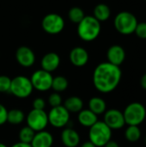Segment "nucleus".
<instances>
[{
	"instance_id": "20",
	"label": "nucleus",
	"mask_w": 146,
	"mask_h": 147,
	"mask_svg": "<svg viewBox=\"0 0 146 147\" xmlns=\"http://www.w3.org/2000/svg\"><path fill=\"white\" fill-rule=\"evenodd\" d=\"M89 109L97 116L102 115L107 110L106 102L99 96H94L89 101Z\"/></svg>"
},
{
	"instance_id": "15",
	"label": "nucleus",
	"mask_w": 146,
	"mask_h": 147,
	"mask_svg": "<svg viewBox=\"0 0 146 147\" xmlns=\"http://www.w3.org/2000/svg\"><path fill=\"white\" fill-rule=\"evenodd\" d=\"M59 65H60V57L59 56L58 53L54 52H50L46 53L40 60L41 69L48 72H52L56 71L59 68Z\"/></svg>"
},
{
	"instance_id": "24",
	"label": "nucleus",
	"mask_w": 146,
	"mask_h": 147,
	"mask_svg": "<svg viewBox=\"0 0 146 147\" xmlns=\"http://www.w3.org/2000/svg\"><path fill=\"white\" fill-rule=\"evenodd\" d=\"M68 85L69 82L67 78L63 76H57L52 78V89L57 93L65 91L68 88Z\"/></svg>"
},
{
	"instance_id": "32",
	"label": "nucleus",
	"mask_w": 146,
	"mask_h": 147,
	"mask_svg": "<svg viewBox=\"0 0 146 147\" xmlns=\"http://www.w3.org/2000/svg\"><path fill=\"white\" fill-rule=\"evenodd\" d=\"M10 147H32L30 144H27V143H22V142H17L14 145H12Z\"/></svg>"
},
{
	"instance_id": "25",
	"label": "nucleus",
	"mask_w": 146,
	"mask_h": 147,
	"mask_svg": "<svg viewBox=\"0 0 146 147\" xmlns=\"http://www.w3.org/2000/svg\"><path fill=\"white\" fill-rule=\"evenodd\" d=\"M85 16L84 11L77 6L72 7L70 9V10L68 11V18L69 20L76 24H78Z\"/></svg>"
},
{
	"instance_id": "10",
	"label": "nucleus",
	"mask_w": 146,
	"mask_h": 147,
	"mask_svg": "<svg viewBox=\"0 0 146 147\" xmlns=\"http://www.w3.org/2000/svg\"><path fill=\"white\" fill-rule=\"evenodd\" d=\"M52 78L53 77L52 76L51 72L40 69L35 71L32 74L30 78V81L34 89L43 92L52 89Z\"/></svg>"
},
{
	"instance_id": "3",
	"label": "nucleus",
	"mask_w": 146,
	"mask_h": 147,
	"mask_svg": "<svg viewBox=\"0 0 146 147\" xmlns=\"http://www.w3.org/2000/svg\"><path fill=\"white\" fill-rule=\"evenodd\" d=\"M139 22L134 14L129 11L119 12L114 20V26L118 33L123 35L134 34Z\"/></svg>"
},
{
	"instance_id": "23",
	"label": "nucleus",
	"mask_w": 146,
	"mask_h": 147,
	"mask_svg": "<svg viewBox=\"0 0 146 147\" xmlns=\"http://www.w3.org/2000/svg\"><path fill=\"white\" fill-rule=\"evenodd\" d=\"M125 137L131 143L138 142L141 138V130L139 126H128L125 131Z\"/></svg>"
},
{
	"instance_id": "37",
	"label": "nucleus",
	"mask_w": 146,
	"mask_h": 147,
	"mask_svg": "<svg viewBox=\"0 0 146 147\" xmlns=\"http://www.w3.org/2000/svg\"><path fill=\"white\" fill-rule=\"evenodd\" d=\"M145 145H146V136H145Z\"/></svg>"
},
{
	"instance_id": "33",
	"label": "nucleus",
	"mask_w": 146,
	"mask_h": 147,
	"mask_svg": "<svg viewBox=\"0 0 146 147\" xmlns=\"http://www.w3.org/2000/svg\"><path fill=\"white\" fill-rule=\"evenodd\" d=\"M103 147H120V146H119V144L117 142H115V141H114V140H109Z\"/></svg>"
},
{
	"instance_id": "16",
	"label": "nucleus",
	"mask_w": 146,
	"mask_h": 147,
	"mask_svg": "<svg viewBox=\"0 0 146 147\" xmlns=\"http://www.w3.org/2000/svg\"><path fill=\"white\" fill-rule=\"evenodd\" d=\"M61 142L65 147H77L80 143V135L73 128H65L60 135Z\"/></svg>"
},
{
	"instance_id": "2",
	"label": "nucleus",
	"mask_w": 146,
	"mask_h": 147,
	"mask_svg": "<svg viewBox=\"0 0 146 147\" xmlns=\"http://www.w3.org/2000/svg\"><path fill=\"white\" fill-rule=\"evenodd\" d=\"M101 30V22L93 16H85L77 28L78 37L86 42L95 40L100 35Z\"/></svg>"
},
{
	"instance_id": "26",
	"label": "nucleus",
	"mask_w": 146,
	"mask_h": 147,
	"mask_svg": "<svg viewBox=\"0 0 146 147\" xmlns=\"http://www.w3.org/2000/svg\"><path fill=\"white\" fill-rule=\"evenodd\" d=\"M35 132L31 129L29 127L26 126L23 127L18 134V138H19V141L22 142V143H27V144H30L34 137Z\"/></svg>"
},
{
	"instance_id": "21",
	"label": "nucleus",
	"mask_w": 146,
	"mask_h": 147,
	"mask_svg": "<svg viewBox=\"0 0 146 147\" xmlns=\"http://www.w3.org/2000/svg\"><path fill=\"white\" fill-rule=\"evenodd\" d=\"M64 107L69 113H79L83 108V102L80 97L73 96L65 101Z\"/></svg>"
},
{
	"instance_id": "14",
	"label": "nucleus",
	"mask_w": 146,
	"mask_h": 147,
	"mask_svg": "<svg viewBox=\"0 0 146 147\" xmlns=\"http://www.w3.org/2000/svg\"><path fill=\"white\" fill-rule=\"evenodd\" d=\"M108 62L120 66L126 59V51L120 45H113L107 51Z\"/></svg>"
},
{
	"instance_id": "29",
	"label": "nucleus",
	"mask_w": 146,
	"mask_h": 147,
	"mask_svg": "<svg viewBox=\"0 0 146 147\" xmlns=\"http://www.w3.org/2000/svg\"><path fill=\"white\" fill-rule=\"evenodd\" d=\"M136 35L140 38V39H146V22H139L137 27H136V29H135V32Z\"/></svg>"
},
{
	"instance_id": "1",
	"label": "nucleus",
	"mask_w": 146,
	"mask_h": 147,
	"mask_svg": "<svg viewBox=\"0 0 146 147\" xmlns=\"http://www.w3.org/2000/svg\"><path fill=\"white\" fill-rule=\"evenodd\" d=\"M122 71L120 66L109 62L99 64L93 72V84L101 93L108 94L114 91L120 83Z\"/></svg>"
},
{
	"instance_id": "11",
	"label": "nucleus",
	"mask_w": 146,
	"mask_h": 147,
	"mask_svg": "<svg viewBox=\"0 0 146 147\" xmlns=\"http://www.w3.org/2000/svg\"><path fill=\"white\" fill-rule=\"evenodd\" d=\"M103 122L111 130L121 129L126 125L123 112L115 109L106 110V112L104 113Z\"/></svg>"
},
{
	"instance_id": "7",
	"label": "nucleus",
	"mask_w": 146,
	"mask_h": 147,
	"mask_svg": "<svg viewBox=\"0 0 146 147\" xmlns=\"http://www.w3.org/2000/svg\"><path fill=\"white\" fill-rule=\"evenodd\" d=\"M64 18L57 13H49L46 15L41 21L42 29L49 34H58L65 28Z\"/></svg>"
},
{
	"instance_id": "38",
	"label": "nucleus",
	"mask_w": 146,
	"mask_h": 147,
	"mask_svg": "<svg viewBox=\"0 0 146 147\" xmlns=\"http://www.w3.org/2000/svg\"><path fill=\"white\" fill-rule=\"evenodd\" d=\"M145 1H146V0H145Z\"/></svg>"
},
{
	"instance_id": "17",
	"label": "nucleus",
	"mask_w": 146,
	"mask_h": 147,
	"mask_svg": "<svg viewBox=\"0 0 146 147\" xmlns=\"http://www.w3.org/2000/svg\"><path fill=\"white\" fill-rule=\"evenodd\" d=\"M53 144V137L47 131L37 132L30 143L32 147H52Z\"/></svg>"
},
{
	"instance_id": "18",
	"label": "nucleus",
	"mask_w": 146,
	"mask_h": 147,
	"mask_svg": "<svg viewBox=\"0 0 146 147\" xmlns=\"http://www.w3.org/2000/svg\"><path fill=\"white\" fill-rule=\"evenodd\" d=\"M77 120L80 125L85 127H92L96 122L98 121V117L92 111L88 109H82L77 115Z\"/></svg>"
},
{
	"instance_id": "36",
	"label": "nucleus",
	"mask_w": 146,
	"mask_h": 147,
	"mask_svg": "<svg viewBox=\"0 0 146 147\" xmlns=\"http://www.w3.org/2000/svg\"><path fill=\"white\" fill-rule=\"evenodd\" d=\"M0 147H8V146H7L6 145H4L3 143H1V142H0Z\"/></svg>"
},
{
	"instance_id": "19",
	"label": "nucleus",
	"mask_w": 146,
	"mask_h": 147,
	"mask_svg": "<svg viewBox=\"0 0 146 147\" xmlns=\"http://www.w3.org/2000/svg\"><path fill=\"white\" fill-rule=\"evenodd\" d=\"M111 16V9L106 3H98L93 10V16L100 22H106Z\"/></svg>"
},
{
	"instance_id": "6",
	"label": "nucleus",
	"mask_w": 146,
	"mask_h": 147,
	"mask_svg": "<svg viewBox=\"0 0 146 147\" xmlns=\"http://www.w3.org/2000/svg\"><path fill=\"white\" fill-rule=\"evenodd\" d=\"M33 85L31 84L30 78L26 76H16L11 79L9 93L17 98H27L33 92Z\"/></svg>"
},
{
	"instance_id": "35",
	"label": "nucleus",
	"mask_w": 146,
	"mask_h": 147,
	"mask_svg": "<svg viewBox=\"0 0 146 147\" xmlns=\"http://www.w3.org/2000/svg\"><path fill=\"white\" fill-rule=\"evenodd\" d=\"M81 147H96L92 142H90L89 140V141H86V142H84L82 146H81Z\"/></svg>"
},
{
	"instance_id": "4",
	"label": "nucleus",
	"mask_w": 146,
	"mask_h": 147,
	"mask_svg": "<svg viewBox=\"0 0 146 147\" xmlns=\"http://www.w3.org/2000/svg\"><path fill=\"white\" fill-rule=\"evenodd\" d=\"M112 139V130L103 122L97 121L89 127V140L96 147H103Z\"/></svg>"
},
{
	"instance_id": "12",
	"label": "nucleus",
	"mask_w": 146,
	"mask_h": 147,
	"mask_svg": "<svg viewBox=\"0 0 146 147\" xmlns=\"http://www.w3.org/2000/svg\"><path fill=\"white\" fill-rule=\"evenodd\" d=\"M15 59L21 66L28 68L34 64L35 54L30 47L22 46L15 51Z\"/></svg>"
},
{
	"instance_id": "27",
	"label": "nucleus",
	"mask_w": 146,
	"mask_h": 147,
	"mask_svg": "<svg viewBox=\"0 0 146 147\" xmlns=\"http://www.w3.org/2000/svg\"><path fill=\"white\" fill-rule=\"evenodd\" d=\"M11 79L5 75H0V93L9 92Z\"/></svg>"
},
{
	"instance_id": "9",
	"label": "nucleus",
	"mask_w": 146,
	"mask_h": 147,
	"mask_svg": "<svg viewBox=\"0 0 146 147\" xmlns=\"http://www.w3.org/2000/svg\"><path fill=\"white\" fill-rule=\"evenodd\" d=\"M47 116L48 123L55 128H62L70 121V113L62 105L52 108Z\"/></svg>"
},
{
	"instance_id": "34",
	"label": "nucleus",
	"mask_w": 146,
	"mask_h": 147,
	"mask_svg": "<svg viewBox=\"0 0 146 147\" xmlns=\"http://www.w3.org/2000/svg\"><path fill=\"white\" fill-rule=\"evenodd\" d=\"M140 85L143 89L146 90V73L142 76V78L140 79Z\"/></svg>"
},
{
	"instance_id": "8",
	"label": "nucleus",
	"mask_w": 146,
	"mask_h": 147,
	"mask_svg": "<svg viewBox=\"0 0 146 147\" xmlns=\"http://www.w3.org/2000/svg\"><path fill=\"white\" fill-rule=\"evenodd\" d=\"M28 127L33 129L35 133L46 129L48 123L47 113L44 109H32L25 118Z\"/></svg>"
},
{
	"instance_id": "13",
	"label": "nucleus",
	"mask_w": 146,
	"mask_h": 147,
	"mask_svg": "<svg viewBox=\"0 0 146 147\" xmlns=\"http://www.w3.org/2000/svg\"><path fill=\"white\" fill-rule=\"evenodd\" d=\"M69 59L71 63L76 67L84 66L89 59V53L87 50L82 47H76L71 49L69 54Z\"/></svg>"
},
{
	"instance_id": "31",
	"label": "nucleus",
	"mask_w": 146,
	"mask_h": 147,
	"mask_svg": "<svg viewBox=\"0 0 146 147\" xmlns=\"http://www.w3.org/2000/svg\"><path fill=\"white\" fill-rule=\"evenodd\" d=\"M7 116H8L7 109L5 108V106L0 103V126L7 122Z\"/></svg>"
},
{
	"instance_id": "22",
	"label": "nucleus",
	"mask_w": 146,
	"mask_h": 147,
	"mask_svg": "<svg viewBox=\"0 0 146 147\" xmlns=\"http://www.w3.org/2000/svg\"><path fill=\"white\" fill-rule=\"evenodd\" d=\"M25 115L22 110L14 109L8 111L7 121L12 125H19L25 120Z\"/></svg>"
},
{
	"instance_id": "5",
	"label": "nucleus",
	"mask_w": 146,
	"mask_h": 147,
	"mask_svg": "<svg viewBox=\"0 0 146 147\" xmlns=\"http://www.w3.org/2000/svg\"><path fill=\"white\" fill-rule=\"evenodd\" d=\"M125 122L128 126H139L146 118L145 107L138 102L128 104L123 111Z\"/></svg>"
},
{
	"instance_id": "28",
	"label": "nucleus",
	"mask_w": 146,
	"mask_h": 147,
	"mask_svg": "<svg viewBox=\"0 0 146 147\" xmlns=\"http://www.w3.org/2000/svg\"><path fill=\"white\" fill-rule=\"evenodd\" d=\"M48 103L52 108L60 106L62 104V97H61V96L57 92L52 93L48 96Z\"/></svg>"
},
{
	"instance_id": "30",
	"label": "nucleus",
	"mask_w": 146,
	"mask_h": 147,
	"mask_svg": "<svg viewBox=\"0 0 146 147\" xmlns=\"http://www.w3.org/2000/svg\"><path fill=\"white\" fill-rule=\"evenodd\" d=\"M46 107V102L43 98L38 97L33 101V109H44Z\"/></svg>"
}]
</instances>
